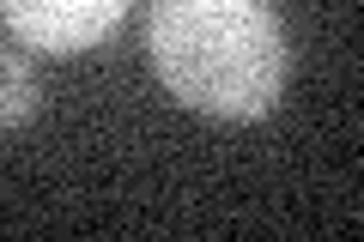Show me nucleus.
Returning <instances> with one entry per match:
<instances>
[{"label":"nucleus","mask_w":364,"mask_h":242,"mask_svg":"<svg viewBox=\"0 0 364 242\" xmlns=\"http://www.w3.org/2000/svg\"><path fill=\"white\" fill-rule=\"evenodd\" d=\"M146 49L176 103L255 121L286 85V31L267 0H152Z\"/></svg>","instance_id":"1"},{"label":"nucleus","mask_w":364,"mask_h":242,"mask_svg":"<svg viewBox=\"0 0 364 242\" xmlns=\"http://www.w3.org/2000/svg\"><path fill=\"white\" fill-rule=\"evenodd\" d=\"M0 13H6L18 43L43 55H79V49H97L122 25L128 0H0Z\"/></svg>","instance_id":"2"},{"label":"nucleus","mask_w":364,"mask_h":242,"mask_svg":"<svg viewBox=\"0 0 364 242\" xmlns=\"http://www.w3.org/2000/svg\"><path fill=\"white\" fill-rule=\"evenodd\" d=\"M37 73H31L25 55H6L0 49V128H25L37 115Z\"/></svg>","instance_id":"3"}]
</instances>
